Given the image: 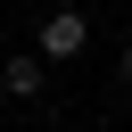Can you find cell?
<instances>
[{"mask_svg":"<svg viewBox=\"0 0 132 132\" xmlns=\"http://www.w3.org/2000/svg\"><path fill=\"white\" fill-rule=\"evenodd\" d=\"M82 50H91V16H82V8H50V16H41V58L66 66V58H82Z\"/></svg>","mask_w":132,"mask_h":132,"instance_id":"6da1fadb","label":"cell"},{"mask_svg":"<svg viewBox=\"0 0 132 132\" xmlns=\"http://www.w3.org/2000/svg\"><path fill=\"white\" fill-rule=\"evenodd\" d=\"M41 82H50V58H25V50H16V58L0 66V91H8V99H41Z\"/></svg>","mask_w":132,"mask_h":132,"instance_id":"7a4b0ae2","label":"cell"},{"mask_svg":"<svg viewBox=\"0 0 132 132\" xmlns=\"http://www.w3.org/2000/svg\"><path fill=\"white\" fill-rule=\"evenodd\" d=\"M116 74H124V91H132V41H124V58H116Z\"/></svg>","mask_w":132,"mask_h":132,"instance_id":"3957f363","label":"cell"}]
</instances>
